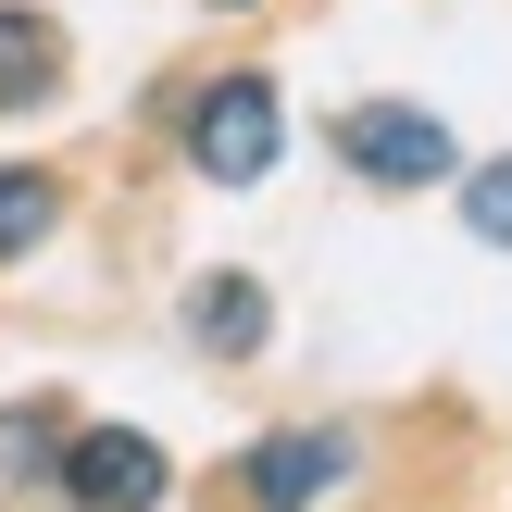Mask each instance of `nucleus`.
I'll use <instances>...</instances> for the list:
<instances>
[{
    "instance_id": "nucleus-1",
    "label": "nucleus",
    "mask_w": 512,
    "mask_h": 512,
    "mask_svg": "<svg viewBox=\"0 0 512 512\" xmlns=\"http://www.w3.org/2000/svg\"><path fill=\"white\" fill-rule=\"evenodd\" d=\"M275 138H288V113H275L263 75H225V88H200V113H188V150H200V175H213V188L275 175Z\"/></svg>"
},
{
    "instance_id": "nucleus-2",
    "label": "nucleus",
    "mask_w": 512,
    "mask_h": 512,
    "mask_svg": "<svg viewBox=\"0 0 512 512\" xmlns=\"http://www.w3.org/2000/svg\"><path fill=\"white\" fill-rule=\"evenodd\" d=\"M338 150H350V175H375V188H438V175H450V125L413 113V100L338 113Z\"/></svg>"
},
{
    "instance_id": "nucleus-3",
    "label": "nucleus",
    "mask_w": 512,
    "mask_h": 512,
    "mask_svg": "<svg viewBox=\"0 0 512 512\" xmlns=\"http://www.w3.org/2000/svg\"><path fill=\"white\" fill-rule=\"evenodd\" d=\"M63 488L88 500V512H150L175 475H163V450H150L138 425H88V438L63 450Z\"/></svg>"
},
{
    "instance_id": "nucleus-4",
    "label": "nucleus",
    "mask_w": 512,
    "mask_h": 512,
    "mask_svg": "<svg viewBox=\"0 0 512 512\" xmlns=\"http://www.w3.org/2000/svg\"><path fill=\"white\" fill-rule=\"evenodd\" d=\"M325 488H350V438H338V425H300V438L250 450V500H263V512H313Z\"/></svg>"
},
{
    "instance_id": "nucleus-5",
    "label": "nucleus",
    "mask_w": 512,
    "mask_h": 512,
    "mask_svg": "<svg viewBox=\"0 0 512 512\" xmlns=\"http://www.w3.org/2000/svg\"><path fill=\"white\" fill-rule=\"evenodd\" d=\"M263 325H275V300L250 288V275H200L188 288V338L200 350H263Z\"/></svg>"
},
{
    "instance_id": "nucleus-6",
    "label": "nucleus",
    "mask_w": 512,
    "mask_h": 512,
    "mask_svg": "<svg viewBox=\"0 0 512 512\" xmlns=\"http://www.w3.org/2000/svg\"><path fill=\"white\" fill-rule=\"evenodd\" d=\"M50 75H63V38H50L38 13H0V113L50 100Z\"/></svg>"
},
{
    "instance_id": "nucleus-7",
    "label": "nucleus",
    "mask_w": 512,
    "mask_h": 512,
    "mask_svg": "<svg viewBox=\"0 0 512 512\" xmlns=\"http://www.w3.org/2000/svg\"><path fill=\"white\" fill-rule=\"evenodd\" d=\"M50 213H63V200H50V175H0V263H13V250H38Z\"/></svg>"
},
{
    "instance_id": "nucleus-8",
    "label": "nucleus",
    "mask_w": 512,
    "mask_h": 512,
    "mask_svg": "<svg viewBox=\"0 0 512 512\" xmlns=\"http://www.w3.org/2000/svg\"><path fill=\"white\" fill-rule=\"evenodd\" d=\"M463 225H475L488 250H512V163H475V175H463Z\"/></svg>"
},
{
    "instance_id": "nucleus-9",
    "label": "nucleus",
    "mask_w": 512,
    "mask_h": 512,
    "mask_svg": "<svg viewBox=\"0 0 512 512\" xmlns=\"http://www.w3.org/2000/svg\"><path fill=\"white\" fill-rule=\"evenodd\" d=\"M50 463V413L25 400V413H0V475H38Z\"/></svg>"
},
{
    "instance_id": "nucleus-10",
    "label": "nucleus",
    "mask_w": 512,
    "mask_h": 512,
    "mask_svg": "<svg viewBox=\"0 0 512 512\" xmlns=\"http://www.w3.org/2000/svg\"><path fill=\"white\" fill-rule=\"evenodd\" d=\"M225 13H238V0H225Z\"/></svg>"
}]
</instances>
